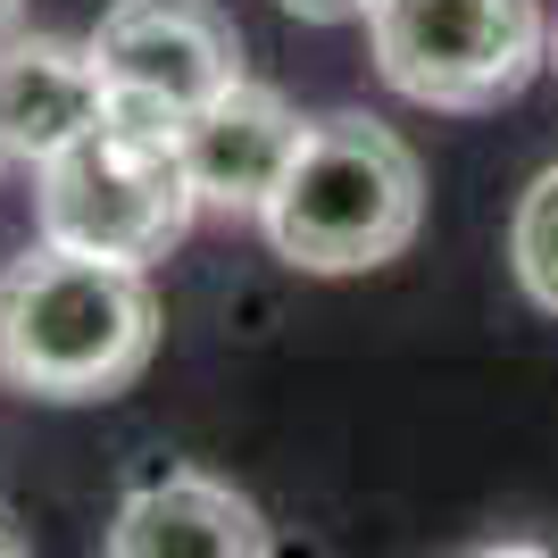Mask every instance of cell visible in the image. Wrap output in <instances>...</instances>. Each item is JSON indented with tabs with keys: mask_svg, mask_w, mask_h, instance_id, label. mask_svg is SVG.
Returning <instances> with one entry per match:
<instances>
[{
	"mask_svg": "<svg viewBox=\"0 0 558 558\" xmlns=\"http://www.w3.org/2000/svg\"><path fill=\"white\" fill-rule=\"evenodd\" d=\"M292 17H308V25H350V17H367L375 0H283Z\"/></svg>",
	"mask_w": 558,
	"mask_h": 558,
	"instance_id": "30bf717a",
	"label": "cell"
},
{
	"mask_svg": "<svg viewBox=\"0 0 558 558\" xmlns=\"http://www.w3.org/2000/svg\"><path fill=\"white\" fill-rule=\"evenodd\" d=\"M109 558H276V534L233 484L201 466H167L125 492L109 525Z\"/></svg>",
	"mask_w": 558,
	"mask_h": 558,
	"instance_id": "ba28073f",
	"label": "cell"
},
{
	"mask_svg": "<svg viewBox=\"0 0 558 558\" xmlns=\"http://www.w3.org/2000/svg\"><path fill=\"white\" fill-rule=\"evenodd\" d=\"M417 217H425L417 150L375 117L333 109V117H308L301 159L276 184L258 226H267L276 258L301 276H367V267L409 251Z\"/></svg>",
	"mask_w": 558,
	"mask_h": 558,
	"instance_id": "7a4b0ae2",
	"label": "cell"
},
{
	"mask_svg": "<svg viewBox=\"0 0 558 558\" xmlns=\"http://www.w3.org/2000/svg\"><path fill=\"white\" fill-rule=\"evenodd\" d=\"M0 558H34V550H25V525H17V509H9V500H0Z\"/></svg>",
	"mask_w": 558,
	"mask_h": 558,
	"instance_id": "8fae6325",
	"label": "cell"
},
{
	"mask_svg": "<svg viewBox=\"0 0 558 558\" xmlns=\"http://www.w3.org/2000/svg\"><path fill=\"white\" fill-rule=\"evenodd\" d=\"M550 68H558V25H550Z\"/></svg>",
	"mask_w": 558,
	"mask_h": 558,
	"instance_id": "5bb4252c",
	"label": "cell"
},
{
	"mask_svg": "<svg viewBox=\"0 0 558 558\" xmlns=\"http://www.w3.org/2000/svg\"><path fill=\"white\" fill-rule=\"evenodd\" d=\"M159 350L150 267L34 242L0 267V375L34 400H109Z\"/></svg>",
	"mask_w": 558,
	"mask_h": 558,
	"instance_id": "6da1fadb",
	"label": "cell"
},
{
	"mask_svg": "<svg viewBox=\"0 0 558 558\" xmlns=\"http://www.w3.org/2000/svg\"><path fill=\"white\" fill-rule=\"evenodd\" d=\"M367 50L400 100L484 117L550 68V17L542 0H375Z\"/></svg>",
	"mask_w": 558,
	"mask_h": 558,
	"instance_id": "277c9868",
	"label": "cell"
},
{
	"mask_svg": "<svg viewBox=\"0 0 558 558\" xmlns=\"http://www.w3.org/2000/svg\"><path fill=\"white\" fill-rule=\"evenodd\" d=\"M93 59L117 109L175 125L209 109L226 84H242V34L217 0H109L93 25Z\"/></svg>",
	"mask_w": 558,
	"mask_h": 558,
	"instance_id": "5b68a950",
	"label": "cell"
},
{
	"mask_svg": "<svg viewBox=\"0 0 558 558\" xmlns=\"http://www.w3.org/2000/svg\"><path fill=\"white\" fill-rule=\"evenodd\" d=\"M509 267H517V283H525V301L558 317V167H542L534 184H525V201H517Z\"/></svg>",
	"mask_w": 558,
	"mask_h": 558,
	"instance_id": "9c48e42d",
	"label": "cell"
},
{
	"mask_svg": "<svg viewBox=\"0 0 558 558\" xmlns=\"http://www.w3.org/2000/svg\"><path fill=\"white\" fill-rule=\"evenodd\" d=\"M109 117V75L93 43L68 34H0V167L43 175L68 142Z\"/></svg>",
	"mask_w": 558,
	"mask_h": 558,
	"instance_id": "52a82bcc",
	"label": "cell"
},
{
	"mask_svg": "<svg viewBox=\"0 0 558 558\" xmlns=\"http://www.w3.org/2000/svg\"><path fill=\"white\" fill-rule=\"evenodd\" d=\"M475 558H550L542 542H492V550H475Z\"/></svg>",
	"mask_w": 558,
	"mask_h": 558,
	"instance_id": "7c38bea8",
	"label": "cell"
},
{
	"mask_svg": "<svg viewBox=\"0 0 558 558\" xmlns=\"http://www.w3.org/2000/svg\"><path fill=\"white\" fill-rule=\"evenodd\" d=\"M301 134L308 117L276 93V84H226L209 109L184 117V175L201 192V209H226V217H267L276 184L292 175L301 159Z\"/></svg>",
	"mask_w": 558,
	"mask_h": 558,
	"instance_id": "8992f818",
	"label": "cell"
},
{
	"mask_svg": "<svg viewBox=\"0 0 558 558\" xmlns=\"http://www.w3.org/2000/svg\"><path fill=\"white\" fill-rule=\"evenodd\" d=\"M34 217H43V242L59 251L125 258V267L167 258L201 217V192L184 175V125L109 100L93 134L68 142L34 175Z\"/></svg>",
	"mask_w": 558,
	"mask_h": 558,
	"instance_id": "3957f363",
	"label": "cell"
},
{
	"mask_svg": "<svg viewBox=\"0 0 558 558\" xmlns=\"http://www.w3.org/2000/svg\"><path fill=\"white\" fill-rule=\"evenodd\" d=\"M17 9H25V0H0V34H9V25H17Z\"/></svg>",
	"mask_w": 558,
	"mask_h": 558,
	"instance_id": "4fadbf2b",
	"label": "cell"
}]
</instances>
